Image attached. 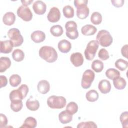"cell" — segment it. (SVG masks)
Wrapping results in <instances>:
<instances>
[{
    "label": "cell",
    "mask_w": 128,
    "mask_h": 128,
    "mask_svg": "<svg viewBox=\"0 0 128 128\" xmlns=\"http://www.w3.org/2000/svg\"><path fill=\"white\" fill-rule=\"evenodd\" d=\"M128 44H126L122 46L121 50V52L122 55L126 58H128Z\"/></svg>",
    "instance_id": "f6af8a7d"
},
{
    "label": "cell",
    "mask_w": 128,
    "mask_h": 128,
    "mask_svg": "<svg viewBox=\"0 0 128 128\" xmlns=\"http://www.w3.org/2000/svg\"><path fill=\"white\" fill-rule=\"evenodd\" d=\"M111 2L115 7L120 8L124 5V0H112Z\"/></svg>",
    "instance_id": "60d3db41"
},
{
    "label": "cell",
    "mask_w": 128,
    "mask_h": 128,
    "mask_svg": "<svg viewBox=\"0 0 128 128\" xmlns=\"http://www.w3.org/2000/svg\"><path fill=\"white\" fill-rule=\"evenodd\" d=\"M39 56L46 62L52 63L55 62L58 58L56 50L52 46H44L39 50Z\"/></svg>",
    "instance_id": "6da1fadb"
},
{
    "label": "cell",
    "mask_w": 128,
    "mask_h": 128,
    "mask_svg": "<svg viewBox=\"0 0 128 128\" xmlns=\"http://www.w3.org/2000/svg\"><path fill=\"white\" fill-rule=\"evenodd\" d=\"M26 106L29 110L31 111H36L40 108V102L37 100H32L30 98L26 102Z\"/></svg>",
    "instance_id": "d4e9b609"
},
{
    "label": "cell",
    "mask_w": 128,
    "mask_h": 128,
    "mask_svg": "<svg viewBox=\"0 0 128 128\" xmlns=\"http://www.w3.org/2000/svg\"><path fill=\"white\" fill-rule=\"evenodd\" d=\"M113 83L114 87L118 90H124L126 85V80L120 76L115 78L113 80Z\"/></svg>",
    "instance_id": "7402d4cb"
},
{
    "label": "cell",
    "mask_w": 128,
    "mask_h": 128,
    "mask_svg": "<svg viewBox=\"0 0 128 128\" xmlns=\"http://www.w3.org/2000/svg\"><path fill=\"white\" fill-rule=\"evenodd\" d=\"M18 16L25 22H30L32 20V14L28 7L22 6L17 10Z\"/></svg>",
    "instance_id": "ba28073f"
},
{
    "label": "cell",
    "mask_w": 128,
    "mask_h": 128,
    "mask_svg": "<svg viewBox=\"0 0 128 128\" xmlns=\"http://www.w3.org/2000/svg\"><path fill=\"white\" fill-rule=\"evenodd\" d=\"M106 76L110 80H114L115 78L120 76V72L116 69L109 68L106 71Z\"/></svg>",
    "instance_id": "4dcf8cb0"
},
{
    "label": "cell",
    "mask_w": 128,
    "mask_h": 128,
    "mask_svg": "<svg viewBox=\"0 0 128 128\" xmlns=\"http://www.w3.org/2000/svg\"><path fill=\"white\" fill-rule=\"evenodd\" d=\"M104 63L98 60H94L92 64V69L96 72H100L104 69Z\"/></svg>",
    "instance_id": "f1b7e54d"
},
{
    "label": "cell",
    "mask_w": 128,
    "mask_h": 128,
    "mask_svg": "<svg viewBox=\"0 0 128 128\" xmlns=\"http://www.w3.org/2000/svg\"><path fill=\"white\" fill-rule=\"evenodd\" d=\"M48 106L52 109H61L64 108L66 104V98L63 96H52L47 100Z\"/></svg>",
    "instance_id": "3957f363"
},
{
    "label": "cell",
    "mask_w": 128,
    "mask_h": 128,
    "mask_svg": "<svg viewBox=\"0 0 128 128\" xmlns=\"http://www.w3.org/2000/svg\"><path fill=\"white\" fill-rule=\"evenodd\" d=\"M90 21L94 24H100L102 22V14L97 12H93L90 17Z\"/></svg>",
    "instance_id": "f546056e"
},
{
    "label": "cell",
    "mask_w": 128,
    "mask_h": 128,
    "mask_svg": "<svg viewBox=\"0 0 128 128\" xmlns=\"http://www.w3.org/2000/svg\"><path fill=\"white\" fill-rule=\"evenodd\" d=\"M3 22L6 26L12 25L16 20V16L12 12H8L5 14L2 18Z\"/></svg>",
    "instance_id": "d6986e66"
},
{
    "label": "cell",
    "mask_w": 128,
    "mask_h": 128,
    "mask_svg": "<svg viewBox=\"0 0 128 128\" xmlns=\"http://www.w3.org/2000/svg\"><path fill=\"white\" fill-rule=\"evenodd\" d=\"M78 26L74 21H68L65 25L66 35L70 40H75L78 37V32L77 29Z\"/></svg>",
    "instance_id": "8992f818"
},
{
    "label": "cell",
    "mask_w": 128,
    "mask_h": 128,
    "mask_svg": "<svg viewBox=\"0 0 128 128\" xmlns=\"http://www.w3.org/2000/svg\"><path fill=\"white\" fill-rule=\"evenodd\" d=\"M96 42L103 47H108L112 43L113 38L108 31L102 30L97 34Z\"/></svg>",
    "instance_id": "7a4b0ae2"
},
{
    "label": "cell",
    "mask_w": 128,
    "mask_h": 128,
    "mask_svg": "<svg viewBox=\"0 0 128 128\" xmlns=\"http://www.w3.org/2000/svg\"><path fill=\"white\" fill-rule=\"evenodd\" d=\"M78 106L75 102H72L68 104L66 108V110L72 115L76 113L78 111Z\"/></svg>",
    "instance_id": "d590c367"
},
{
    "label": "cell",
    "mask_w": 128,
    "mask_h": 128,
    "mask_svg": "<svg viewBox=\"0 0 128 128\" xmlns=\"http://www.w3.org/2000/svg\"><path fill=\"white\" fill-rule=\"evenodd\" d=\"M23 106L22 100H14L11 102L10 108L14 112H18L20 111Z\"/></svg>",
    "instance_id": "e575fe53"
},
{
    "label": "cell",
    "mask_w": 128,
    "mask_h": 128,
    "mask_svg": "<svg viewBox=\"0 0 128 128\" xmlns=\"http://www.w3.org/2000/svg\"><path fill=\"white\" fill-rule=\"evenodd\" d=\"M38 90L42 94H47L50 90V84L46 80H42L40 81L38 84Z\"/></svg>",
    "instance_id": "2e32d148"
},
{
    "label": "cell",
    "mask_w": 128,
    "mask_h": 128,
    "mask_svg": "<svg viewBox=\"0 0 128 128\" xmlns=\"http://www.w3.org/2000/svg\"><path fill=\"white\" fill-rule=\"evenodd\" d=\"M60 122L62 124H66L71 122L72 120V115L68 111L64 110L58 115Z\"/></svg>",
    "instance_id": "ac0fdd59"
},
{
    "label": "cell",
    "mask_w": 128,
    "mask_h": 128,
    "mask_svg": "<svg viewBox=\"0 0 128 128\" xmlns=\"http://www.w3.org/2000/svg\"><path fill=\"white\" fill-rule=\"evenodd\" d=\"M32 8L36 14L42 15L46 12V5L42 0H36L34 3Z\"/></svg>",
    "instance_id": "30bf717a"
},
{
    "label": "cell",
    "mask_w": 128,
    "mask_h": 128,
    "mask_svg": "<svg viewBox=\"0 0 128 128\" xmlns=\"http://www.w3.org/2000/svg\"><path fill=\"white\" fill-rule=\"evenodd\" d=\"M120 120L124 128L128 127V112H122L120 116Z\"/></svg>",
    "instance_id": "8d00e7d4"
},
{
    "label": "cell",
    "mask_w": 128,
    "mask_h": 128,
    "mask_svg": "<svg viewBox=\"0 0 128 128\" xmlns=\"http://www.w3.org/2000/svg\"><path fill=\"white\" fill-rule=\"evenodd\" d=\"M0 128H3L6 127V126L8 124V118L6 116L2 114H0Z\"/></svg>",
    "instance_id": "ab89813d"
},
{
    "label": "cell",
    "mask_w": 128,
    "mask_h": 128,
    "mask_svg": "<svg viewBox=\"0 0 128 128\" xmlns=\"http://www.w3.org/2000/svg\"><path fill=\"white\" fill-rule=\"evenodd\" d=\"M95 78L94 72L91 70H86L83 74L82 80V86L84 89L90 88Z\"/></svg>",
    "instance_id": "52a82bcc"
},
{
    "label": "cell",
    "mask_w": 128,
    "mask_h": 128,
    "mask_svg": "<svg viewBox=\"0 0 128 128\" xmlns=\"http://www.w3.org/2000/svg\"><path fill=\"white\" fill-rule=\"evenodd\" d=\"M99 98V94L97 91L94 90H90L86 94V98L88 102H94L96 101Z\"/></svg>",
    "instance_id": "83f0119b"
},
{
    "label": "cell",
    "mask_w": 128,
    "mask_h": 128,
    "mask_svg": "<svg viewBox=\"0 0 128 128\" xmlns=\"http://www.w3.org/2000/svg\"><path fill=\"white\" fill-rule=\"evenodd\" d=\"M62 12L64 16L68 18H72L74 16V9L70 6H66L64 7Z\"/></svg>",
    "instance_id": "836d02e7"
},
{
    "label": "cell",
    "mask_w": 128,
    "mask_h": 128,
    "mask_svg": "<svg viewBox=\"0 0 128 128\" xmlns=\"http://www.w3.org/2000/svg\"><path fill=\"white\" fill-rule=\"evenodd\" d=\"M81 32L84 36H92L97 32V28L91 24H86L82 27Z\"/></svg>",
    "instance_id": "ffe728a7"
},
{
    "label": "cell",
    "mask_w": 128,
    "mask_h": 128,
    "mask_svg": "<svg viewBox=\"0 0 128 128\" xmlns=\"http://www.w3.org/2000/svg\"><path fill=\"white\" fill-rule=\"evenodd\" d=\"M72 63L76 67H79L82 65L84 63V58L82 54L80 52L72 54L70 58Z\"/></svg>",
    "instance_id": "7c38bea8"
},
{
    "label": "cell",
    "mask_w": 128,
    "mask_h": 128,
    "mask_svg": "<svg viewBox=\"0 0 128 128\" xmlns=\"http://www.w3.org/2000/svg\"><path fill=\"white\" fill-rule=\"evenodd\" d=\"M14 44L10 40L0 41V52L2 54H9L12 52Z\"/></svg>",
    "instance_id": "4fadbf2b"
},
{
    "label": "cell",
    "mask_w": 128,
    "mask_h": 128,
    "mask_svg": "<svg viewBox=\"0 0 128 128\" xmlns=\"http://www.w3.org/2000/svg\"><path fill=\"white\" fill-rule=\"evenodd\" d=\"M31 39L36 43H40L45 40L46 34L42 31L36 30L32 34Z\"/></svg>",
    "instance_id": "e0dca14e"
},
{
    "label": "cell",
    "mask_w": 128,
    "mask_h": 128,
    "mask_svg": "<svg viewBox=\"0 0 128 128\" xmlns=\"http://www.w3.org/2000/svg\"><path fill=\"white\" fill-rule=\"evenodd\" d=\"M98 58L102 60H106L110 58L109 54L107 50L105 48H102L100 50L98 54Z\"/></svg>",
    "instance_id": "f35d334b"
},
{
    "label": "cell",
    "mask_w": 128,
    "mask_h": 128,
    "mask_svg": "<svg viewBox=\"0 0 128 128\" xmlns=\"http://www.w3.org/2000/svg\"><path fill=\"white\" fill-rule=\"evenodd\" d=\"M21 82L22 78L18 74H12L10 78V83L12 87L18 86L21 83Z\"/></svg>",
    "instance_id": "1f68e13d"
},
{
    "label": "cell",
    "mask_w": 128,
    "mask_h": 128,
    "mask_svg": "<svg viewBox=\"0 0 128 128\" xmlns=\"http://www.w3.org/2000/svg\"><path fill=\"white\" fill-rule=\"evenodd\" d=\"M37 126V122L36 118L33 117L27 118L21 128H34Z\"/></svg>",
    "instance_id": "cb8c5ba5"
},
{
    "label": "cell",
    "mask_w": 128,
    "mask_h": 128,
    "mask_svg": "<svg viewBox=\"0 0 128 128\" xmlns=\"http://www.w3.org/2000/svg\"><path fill=\"white\" fill-rule=\"evenodd\" d=\"M48 20L51 22H56L60 18V12L56 7H52L50 8L48 16Z\"/></svg>",
    "instance_id": "9c48e42d"
},
{
    "label": "cell",
    "mask_w": 128,
    "mask_h": 128,
    "mask_svg": "<svg viewBox=\"0 0 128 128\" xmlns=\"http://www.w3.org/2000/svg\"><path fill=\"white\" fill-rule=\"evenodd\" d=\"M76 16L78 18L84 20L89 15L90 10L87 4H84L79 6L76 7Z\"/></svg>",
    "instance_id": "8fae6325"
},
{
    "label": "cell",
    "mask_w": 128,
    "mask_h": 128,
    "mask_svg": "<svg viewBox=\"0 0 128 128\" xmlns=\"http://www.w3.org/2000/svg\"><path fill=\"white\" fill-rule=\"evenodd\" d=\"M71 48V43L66 40H61L58 44V48L62 53L66 54L70 50Z\"/></svg>",
    "instance_id": "5bb4252c"
},
{
    "label": "cell",
    "mask_w": 128,
    "mask_h": 128,
    "mask_svg": "<svg viewBox=\"0 0 128 128\" xmlns=\"http://www.w3.org/2000/svg\"><path fill=\"white\" fill-rule=\"evenodd\" d=\"M98 88L102 94H106L111 90V84L108 80H102L99 82Z\"/></svg>",
    "instance_id": "9a60e30c"
},
{
    "label": "cell",
    "mask_w": 128,
    "mask_h": 128,
    "mask_svg": "<svg viewBox=\"0 0 128 128\" xmlns=\"http://www.w3.org/2000/svg\"><path fill=\"white\" fill-rule=\"evenodd\" d=\"M98 47L99 44L96 40H92L88 43L84 51L85 57L87 60H92L94 58Z\"/></svg>",
    "instance_id": "5b68a950"
},
{
    "label": "cell",
    "mask_w": 128,
    "mask_h": 128,
    "mask_svg": "<svg viewBox=\"0 0 128 128\" xmlns=\"http://www.w3.org/2000/svg\"><path fill=\"white\" fill-rule=\"evenodd\" d=\"M12 56L15 61L17 62H20L24 60V52L21 50L16 49L13 52L12 54Z\"/></svg>",
    "instance_id": "4316f807"
},
{
    "label": "cell",
    "mask_w": 128,
    "mask_h": 128,
    "mask_svg": "<svg viewBox=\"0 0 128 128\" xmlns=\"http://www.w3.org/2000/svg\"><path fill=\"white\" fill-rule=\"evenodd\" d=\"M20 90L22 91L24 98H25L26 97V96H27L28 92V87L27 85L26 84H22L20 86V87L18 88Z\"/></svg>",
    "instance_id": "b9f144b4"
},
{
    "label": "cell",
    "mask_w": 128,
    "mask_h": 128,
    "mask_svg": "<svg viewBox=\"0 0 128 128\" xmlns=\"http://www.w3.org/2000/svg\"><path fill=\"white\" fill-rule=\"evenodd\" d=\"M22 4L24 6H28V5H30L32 2H33V0H22Z\"/></svg>",
    "instance_id": "bcb514c9"
},
{
    "label": "cell",
    "mask_w": 128,
    "mask_h": 128,
    "mask_svg": "<svg viewBox=\"0 0 128 128\" xmlns=\"http://www.w3.org/2000/svg\"><path fill=\"white\" fill-rule=\"evenodd\" d=\"M12 64L11 60L8 57H1L0 58V72H4L10 68Z\"/></svg>",
    "instance_id": "44dd1931"
},
{
    "label": "cell",
    "mask_w": 128,
    "mask_h": 128,
    "mask_svg": "<svg viewBox=\"0 0 128 128\" xmlns=\"http://www.w3.org/2000/svg\"><path fill=\"white\" fill-rule=\"evenodd\" d=\"M24 98L20 88L12 91L10 94V99L11 102L22 100Z\"/></svg>",
    "instance_id": "603a6c76"
},
{
    "label": "cell",
    "mask_w": 128,
    "mask_h": 128,
    "mask_svg": "<svg viewBox=\"0 0 128 128\" xmlns=\"http://www.w3.org/2000/svg\"><path fill=\"white\" fill-rule=\"evenodd\" d=\"M88 3V0H75L74 1V4L76 7H77L79 6H82L84 4H87Z\"/></svg>",
    "instance_id": "ee69618b"
},
{
    "label": "cell",
    "mask_w": 128,
    "mask_h": 128,
    "mask_svg": "<svg viewBox=\"0 0 128 128\" xmlns=\"http://www.w3.org/2000/svg\"><path fill=\"white\" fill-rule=\"evenodd\" d=\"M50 32L53 36L59 37L63 34L64 30L62 26L60 25H55L51 27Z\"/></svg>",
    "instance_id": "484cf974"
},
{
    "label": "cell",
    "mask_w": 128,
    "mask_h": 128,
    "mask_svg": "<svg viewBox=\"0 0 128 128\" xmlns=\"http://www.w3.org/2000/svg\"><path fill=\"white\" fill-rule=\"evenodd\" d=\"M8 37L12 42L14 47L20 46L24 42V38L20 30L16 28L10 29L8 32Z\"/></svg>",
    "instance_id": "277c9868"
},
{
    "label": "cell",
    "mask_w": 128,
    "mask_h": 128,
    "mask_svg": "<svg viewBox=\"0 0 128 128\" xmlns=\"http://www.w3.org/2000/svg\"><path fill=\"white\" fill-rule=\"evenodd\" d=\"M115 66L121 71L125 70L128 67V62L122 58L118 59L115 62Z\"/></svg>",
    "instance_id": "d6a6232c"
},
{
    "label": "cell",
    "mask_w": 128,
    "mask_h": 128,
    "mask_svg": "<svg viewBox=\"0 0 128 128\" xmlns=\"http://www.w3.org/2000/svg\"><path fill=\"white\" fill-rule=\"evenodd\" d=\"M96 124L93 122H82L80 123L78 126V128H97Z\"/></svg>",
    "instance_id": "74e56055"
},
{
    "label": "cell",
    "mask_w": 128,
    "mask_h": 128,
    "mask_svg": "<svg viewBox=\"0 0 128 128\" xmlns=\"http://www.w3.org/2000/svg\"><path fill=\"white\" fill-rule=\"evenodd\" d=\"M0 88H2V87H5L8 84L7 78L4 76H0Z\"/></svg>",
    "instance_id": "7bdbcfd3"
}]
</instances>
